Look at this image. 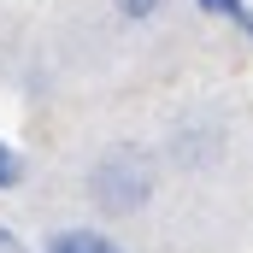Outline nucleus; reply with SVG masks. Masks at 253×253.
<instances>
[{
    "instance_id": "nucleus-7",
    "label": "nucleus",
    "mask_w": 253,
    "mask_h": 253,
    "mask_svg": "<svg viewBox=\"0 0 253 253\" xmlns=\"http://www.w3.org/2000/svg\"><path fill=\"white\" fill-rule=\"evenodd\" d=\"M0 253H36V248H30V242L12 230V224H0Z\"/></svg>"
},
{
    "instance_id": "nucleus-6",
    "label": "nucleus",
    "mask_w": 253,
    "mask_h": 253,
    "mask_svg": "<svg viewBox=\"0 0 253 253\" xmlns=\"http://www.w3.org/2000/svg\"><path fill=\"white\" fill-rule=\"evenodd\" d=\"M112 6H118V18H124V24H147V18H159V6H165V0H112Z\"/></svg>"
},
{
    "instance_id": "nucleus-4",
    "label": "nucleus",
    "mask_w": 253,
    "mask_h": 253,
    "mask_svg": "<svg viewBox=\"0 0 253 253\" xmlns=\"http://www.w3.org/2000/svg\"><path fill=\"white\" fill-rule=\"evenodd\" d=\"M194 6H200L206 18H224V24H236V30L253 42V6H248V0H194Z\"/></svg>"
},
{
    "instance_id": "nucleus-2",
    "label": "nucleus",
    "mask_w": 253,
    "mask_h": 253,
    "mask_svg": "<svg viewBox=\"0 0 253 253\" xmlns=\"http://www.w3.org/2000/svg\"><path fill=\"white\" fill-rule=\"evenodd\" d=\"M218 153H224V129H218V124H177V129H171V159H177L183 171L212 165Z\"/></svg>"
},
{
    "instance_id": "nucleus-1",
    "label": "nucleus",
    "mask_w": 253,
    "mask_h": 253,
    "mask_svg": "<svg viewBox=\"0 0 253 253\" xmlns=\"http://www.w3.org/2000/svg\"><path fill=\"white\" fill-rule=\"evenodd\" d=\"M88 200L106 218H129L153 200V159L141 147H106L88 165Z\"/></svg>"
},
{
    "instance_id": "nucleus-5",
    "label": "nucleus",
    "mask_w": 253,
    "mask_h": 253,
    "mask_svg": "<svg viewBox=\"0 0 253 253\" xmlns=\"http://www.w3.org/2000/svg\"><path fill=\"white\" fill-rule=\"evenodd\" d=\"M24 177H30V165H24V153H18L12 141H0V194L24 189Z\"/></svg>"
},
{
    "instance_id": "nucleus-3",
    "label": "nucleus",
    "mask_w": 253,
    "mask_h": 253,
    "mask_svg": "<svg viewBox=\"0 0 253 253\" xmlns=\"http://www.w3.org/2000/svg\"><path fill=\"white\" fill-rule=\"evenodd\" d=\"M42 253H129V248L118 236L94 230V224H65V230H53V236L42 242Z\"/></svg>"
}]
</instances>
